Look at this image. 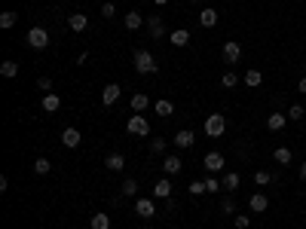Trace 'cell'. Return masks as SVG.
<instances>
[{"mask_svg":"<svg viewBox=\"0 0 306 229\" xmlns=\"http://www.w3.org/2000/svg\"><path fill=\"white\" fill-rule=\"evenodd\" d=\"M248 208H251V214H263V211L269 208V199L263 196V192H254V196L248 199Z\"/></svg>","mask_w":306,"mask_h":229,"instance_id":"13","label":"cell"},{"mask_svg":"<svg viewBox=\"0 0 306 229\" xmlns=\"http://www.w3.org/2000/svg\"><path fill=\"white\" fill-rule=\"evenodd\" d=\"M224 132H227V119H224L221 113L205 116V135H208V137H221Z\"/></svg>","mask_w":306,"mask_h":229,"instance_id":"4","label":"cell"},{"mask_svg":"<svg viewBox=\"0 0 306 229\" xmlns=\"http://www.w3.org/2000/svg\"><path fill=\"white\" fill-rule=\"evenodd\" d=\"M169 43H172V46H178V49H184V46L190 43V31H187V28L172 31V34H169Z\"/></svg>","mask_w":306,"mask_h":229,"instance_id":"14","label":"cell"},{"mask_svg":"<svg viewBox=\"0 0 306 229\" xmlns=\"http://www.w3.org/2000/svg\"><path fill=\"white\" fill-rule=\"evenodd\" d=\"M199 25H202V28H214V25H218V12H214L211 6L202 9V12H199Z\"/></svg>","mask_w":306,"mask_h":229,"instance_id":"25","label":"cell"},{"mask_svg":"<svg viewBox=\"0 0 306 229\" xmlns=\"http://www.w3.org/2000/svg\"><path fill=\"white\" fill-rule=\"evenodd\" d=\"M92 229H111V217L107 214H92Z\"/></svg>","mask_w":306,"mask_h":229,"instance_id":"31","label":"cell"},{"mask_svg":"<svg viewBox=\"0 0 306 229\" xmlns=\"http://www.w3.org/2000/svg\"><path fill=\"white\" fill-rule=\"evenodd\" d=\"M221 211H224V214H233V211H236V205H233V199H224V202H221Z\"/></svg>","mask_w":306,"mask_h":229,"instance_id":"41","label":"cell"},{"mask_svg":"<svg viewBox=\"0 0 306 229\" xmlns=\"http://www.w3.org/2000/svg\"><path fill=\"white\" fill-rule=\"evenodd\" d=\"M61 144H64L67 150H77V147L83 144V135H80V129H64V132H61Z\"/></svg>","mask_w":306,"mask_h":229,"instance_id":"9","label":"cell"},{"mask_svg":"<svg viewBox=\"0 0 306 229\" xmlns=\"http://www.w3.org/2000/svg\"><path fill=\"white\" fill-rule=\"evenodd\" d=\"M260 83H263V74H260L257 67H251V70H245V86H248V89H257Z\"/></svg>","mask_w":306,"mask_h":229,"instance_id":"22","label":"cell"},{"mask_svg":"<svg viewBox=\"0 0 306 229\" xmlns=\"http://www.w3.org/2000/svg\"><path fill=\"white\" fill-rule=\"evenodd\" d=\"M303 104H291V107H288V119H291V122H300L303 119Z\"/></svg>","mask_w":306,"mask_h":229,"instance_id":"32","label":"cell"},{"mask_svg":"<svg viewBox=\"0 0 306 229\" xmlns=\"http://www.w3.org/2000/svg\"><path fill=\"white\" fill-rule=\"evenodd\" d=\"M273 159H276L279 165H291V162H294V153L288 150V147H276V150H273Z\"/></svg>","mask_w":306,"mask_h":229,"instance_id":"19","label":"cell"},{"mask_svg":"<svg viewBox=\"0 0 306 229\" xmlns=\"http://www.w3.org/2000/svg\"><path fill=\"white\" fill-rule=\"evenodd\" d=\"M147 31H150V37L159 40V37H166V28H163V15H147Z\"/></svg>","mask_w":306,"mask_h":229,"instance_id":"11","label":"cell"},{"mask_svg":"<svg viewBox=\"0 0 306 229\" xmlns=\"http://www.w3.org/2000/svg\"><path fill=\"white\" fill-rule=\"evenodd\" d=\"M147 107H150V98L144 95V92H135V95H132V110H135V113H144Z\"/></svg>","mask_w":306,"mask_h":229,"instance_id":"20","label":"cell"},{"mask_svg":"<svg viewBox=\"0 0 306 229\" xmlns=\"http://www.w3.org/2000/svg\"><path fill=\"white\" fill-rule=\"evenodd\" d=\"M37 89H40L43 95H46V92H52V80H49V77H40V80H37Z\"/></svg>","mask_w":306,"mask_h":229,"instance_id":"39","label":"cell"},{"mask_svg":"<svg viewBox=\"0 0 306 229\" xmlns=\"http://www.w3.org/2000/svg\"><path fill=\"white\" fill-rule=\"evenodd\" d=\"M0 74H3L6 80L19 77V64H15V61H3V64H0Z\"/></svg>","mask_w":306,"mask_h":229,"instance_id":"28","label":"cell"},{"mask_svg":"<svg viewBox=\"0 0 306 229\" xmlns=\"http://www.w3.org/2000/svg\"><path fill=\"white\" fill-rule=\"evenodd\" d=\"M59 107H61V98H59L56 92H46V95H43V110H46V113H56Z\"/></svg>","mask_w":306,"mask_h":229,"instance_id":"18","label":"cell"},{"mask_svg":"<svg viewBox=\"0 0 306 229\" xmlns=\"http://www.w3.org/2000/svg\"><path fill=\"white\" fill-rule=\"evenodd\" d=\"M205 189H208V192H218V189H224V183H221V181H218V178H214V174H211V178L205 181Z\"/></svg>","mask_w":306,"mask_h":229,"instance_id":"37","label":"cell"},{"mask_svg":"<svg viewBox=\"0 0 306 229\" xmlns=\"http://www.w3.org/2000/svg\"><path fill=\"white\" fill-rule=\"evenodd\" d=\"M221 83L227 86V89H233V86H236V83H239V77H236V74H233V70H227V74L221 77Z\"/></svg>","mask_w":306,"mask_h":229,"instance_id":"36","label":"cell"},{"mask_svg":"<svg viewBox=\"0 0 306 229\" xmlns=\"http://www.w3.org/2000/svg\"><path fill=\"white\" fill-rule=\"evenodd\" d=\"M254 183H257V186L273 183V174H269V171H257V174H254Z\"/></svg>","mask_w":306,"mask_h":229,"instance_id":"34","label":"cell"},{"mask_svg":"<svg viewBox=\"0 0 306 229\" xmlns=\"http://www.w3.org/2000/svg\"><path fill=\"white\" fill-rule=\"evenodd\" d=\"M135 214H141L144 220L156 217V205H153V199H147V196H138V199H135Z\"/></svg>","mask_w":306,"mask_h":229,"instance_id":"6","label":"cell"},{"mask_svg":"<svg viewBox=\"0 0 306 229\" xmlns=\"http://www.w3.org/2000/svg\"><path fill=\"white\" fill-rule=\"evenodd\" d=\"M285 122H288V113H269L266 116V129L269 132H279V129H285Z\"/></svg>","mask_w":306,"mask_h":229,"instance_id":"16","label":"cell"},{"mask_svg":"<svg viewBox=\"0 0 306 229\" xmlns=\"http://www.w3.org/2000/svg\"><path fill=\"white\" fill-rule=\"evenodd\" d=\"M221 55H224V64H239V58H242V46L236 43V40H227L224 43V49H221Z\"/></svg>","mask_w":306,"mask_h":229,"instance_id":"5","label":"cell"},{"mask_svg":"<svg viewBox=\"0 0 306 229\" xmlns=\"http://www.w3.org/2000/svg\"><path fill=\"white\" fill-rule=\"evenodd\" d=\"M144 22H147V19H141V12H125V19H122V25L129 28V31H138Z\"/></svg>","mask_w":306,"mask_h":229,"instance_id":"24","label":"cell"},{"mask_svg":"<svg viewBox=\"0 0 306 229\" xmlns=\"http://www.w3.org/2000/svg\"><path fill=\"white\" fill-rule=\"evenodd\" d=\"M49 171H52V162H49V159H43V156H40V159L34 162V174H40V178H43V174H49Z\"/></svg>","mask_w":306,"mask_h":229,"instance_id":"30","label":"cell"},{"mask_svg":"<svg viewBox=\"0 0 306 229\" xmlns=\"http://www.w3.org/2000/svg\"><path fill=\"white\" fill-rule=\"evenodd\" d=\"M233 223H236V229H248V226H251V217H248V214H236V220H233Z\"/></svg>","mask_w":306,"mask_h":229,"instance_id":"38","label":"cell"},{"mask_svg":"<svg viewBox=\"0 0 306 229\" xmlns=\"http://www.w3.org/2000/svg\"><path fill=\"white\" fill-rule=\"evenodd\" d=\"M117 101H120V86L117 83H107L104 89H101V104H104V107H114Z\"/></svg>","mask_w":306,"mask_h":229,"instance_id":"8","label":"cell"},{"mask_svg":"<svg viewBox=\"0 0 306 229\" xmlns=\"http://www.w3.org/2000/svg\"><path fill=\"white\" fill-rule=\"evenodd\" d=\"M187 3H199V0H187Z\"/></svg>","mask_w":306,"mask_h":229,"instance_id":"45","label":"cell"},{"mask_svg":"<svg viewBox=\"0 0 306 229\" xmlns=\"http://www.w3.org/2000/svg\"><path fill=\"white\" fill-rule=\"evenodd\" d=\"M153 199H172V181L169 178H163L153 186Z\"/></svg>","mask_w":306,"mask_h":229,"instance_id":"17","label":"cell"},{"mask_svg":"<svg viewBox=\"0 0 306 229\" xmlns=\"http://www.w3.org/2000/svg\"><path fill=\"white\" fill-rule=\"evenodd\" d=\"M221 183H224V189H230V192H233V189H239V174H236V171H227Z\"/></svg>","mask_w":306,"mask_h":229,"instance_id":"27","label":"cell"},{"mask_svg":"<svg viewBox=\"0 0 306 229\" xmlns=\"http://www.w3.org/2000/svg\"><path fill=\"white\" fill-rule=\"evenodd\" d=\"M120 192H122L125 199H135V196H138V181H135V178H125L122 186H120Z\"/></svg>","mask_w":306,"mask_h":229,"instance_id":"23","label":"cell"},{"mask_svg":"<svg viewBox=\"0 0 306 229\" xmlns=\"http://www.w3.org/2000/svg\"><path fill=\"white\" fill-rule=\"evenodd\" d=\"M104 168H107V171H122V168H125V156H122V153H111V156L104 159Z\"/></svg>","mask_w":306,"mask_h":229,"instance_id":"15","label":"cell"},{"mask_svg":"<svg viewBox=\"0 0 306 229\" xmlns=\"http://www.w3.org/2000/svg\"><path fill=\"white\" fill-rule=\"evenodd\" d=\"M135 70H138V74H153V70H156V58L150 55L147 49L135 52Z\"/></svg>","mask_w":306,"mask_h":229,"instance_id":"2","label":"cell"},{"mask_svg":"<svg viewBox=\"0 0 306 229\" xmlns=\"http://www.w3.org/2000/svg\"><path fill=\"white\" fill-rule=\"evenodd\" d=\"M300 178H303V181H306V162H303V165H300Z\"/></svg>","mask_w":306,"mask_h":229,"instance_id":"43","label":"cell"},{"mask_svg":"<svg viewBox=\"0 0 306 229\" xmlns=\"http://www.w3.org/2000/svg\"><path fill=\"white\" fill-rule=\"evenodd\" d=\"M101 15H104V19H114V15H117V6H114V3H104V6H101Z\"/></svg>","mask_w":306,"mask_h":229,"instance_id":"40","label":"cell"},{"mask_svg":"<svg viewBox=\"0 0 306 229\" xmlns=\"http://www.w3.org/2000/svg\"><path fill=\"white\" fill-rule=\"evenodd\" d=\"M153 3H156V6H166V3H169V0H153Z\"/></svg>","mask_w":306,"mask_h":229,"instance_id":"44","label":"cell"},{"mask_svg":"<svg viewBox=\"0 0 306 229\" xmlns=\"http://www.w3.org/2000/svg\"><path fill=\"white\" fill-rule=\"evenodd\" d=\"M163 168H166V174H181V168H184V162H181V156H166V162H163Z\"/></svg>","mask_w":306,"mask_h":229,"instance_id":"21","label":"cell"},{"mask_svg":"<svg viewBox=\"0 0 306 229\" xmlns=\"http://www.w3.org/2000/svg\"><path fill=\"white\" fill-rule=\"evenodd\" d=\"M202 165H205L211 174H218V171H224V168H227V159H224V153H205Z\"/></svg>","mask_w":306,"mask_h":229,"instance_id":"7","label":"cell"},{"mask_svg":"<svg viewBox=\"0 0 306 229\" xmlns=\"http://www.w3.org/2000/svg\"><path fill=\"white\" fill-rule=\"evenodd\" d=\"M297 92H300V95H306V77H300V83H297Z\"/></svg>","mask_w":306,"mask_h":229,"instance_id":"42","label":"cell"},{"mask_svg":"<svg viewBox=\"0 0 306 229\" xmlns=\"http://www.w3.org/2000/svg\"><path fill=\"white\" fill-rule=\"evenodd\" d=\"M193 140H196V135H193L190 129H181V132L172 137V144H175L178 150H190V147H193Z\"/></svg>","mask_w":306,"mask_h":229,"instance_id":"10","label":"cell"},{"mask_svg":"<svg viewBox=\"0 0 306 229\" xmlns=\"http://www.w3.org/2000/svg\"><path fill=\"white\" fill-rule=\"evenodd\" d=\"M150 153H153V156H163V153H166V137L150 140Z\"/></svg>","mask_w":306,"mask_h":229,"instance_id":"33","label":"cell"},{"mask_svg":"<svg viewBox=\"0 0 306 229\" xmlns=\"http://www.w3.org/2000/svg\"><path fill=\"white\" fill-rule=\"evenodd\" d=\"M67 28L74 31V34H83V31L89 28V15H83V12H74V15H67Z\"/></svg>","mask_w":306,"mask_h":229,"instance_id":"12","label":"cell"},{"mask_svg":"<svg viewBox=\"0 0 306 229\" xmlns=\"http://www.w3.org/2000/svg\"><path fill=\"white\" fill-rule=\"evenodd\" d=\"M28 46H31V49H46V46H49V31L40 28V25H34V28L28 31Z\"/></svg>","mask_w":306,"mask_h":229,"instance_id":"3","label":"cell"},{"mask_svg":"<svg viewBox=\"0 0 306 229\" xmlns=\"http://www.w3.org/2000/svg\"><path fill=\"white\" fill-rule=\"evenodd\" d=\"M125 129H129V135H135V137H147L150 135V122H147L144 113H135V116H129Z\"/></svg>","mask_w":306,"mask_h":229,"instance_id":"1","label":"cell"},{"mask_svg":"<svg viewBox=\"0 0 306 229\" xmlns=\"http://www.w3.org/2000/svg\"><path fill=\"white\" fill-rule=\"evenodd\" d=\"M202 192H208V189H205V181H193V183H190V196H202Z\"/></svg>","mask_w":306,"mask_h":229,"instance_id":"35","label":"cell"},{"mask_svg":"<svg viewBox=\"0 0 306 229\" xmlns=\"http://www.w3.org/2000/svg\"><path fill=\"white\" fill-rule=\"evenodd\" d=\"M153 110H156L159 116H172V113H175V104H172L169 98H163V101H156V104H153Z\"/></svg>","mask_w":306,"mask_h":229,"instance_id":"26","label":"cell"},{"mask_svg":"<svg viewBox=\"0 0 306 229\" xmlns=\"http://www.w3.org/2000/svg\"><path fill=\"white\" fill-rule=\"evenodd\" d=\"M15 22H19V15H15L12 9H6V12H0V28H12Z\"/></svg>","mask_w":306,"mask_h":229,"instance_id":"29","label":"cell"}]
</instances>
